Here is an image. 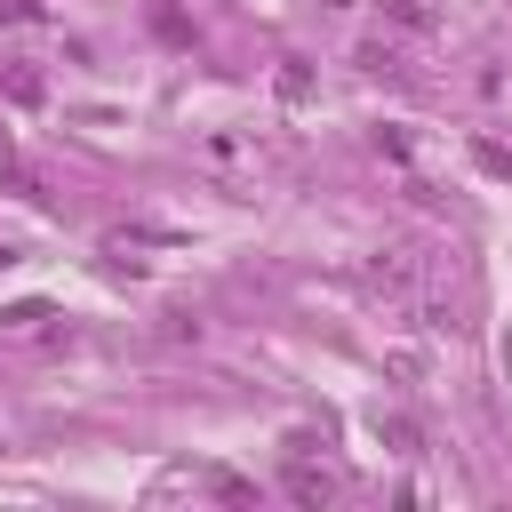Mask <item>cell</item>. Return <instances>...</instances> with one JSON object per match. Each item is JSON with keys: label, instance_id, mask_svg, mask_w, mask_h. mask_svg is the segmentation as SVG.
<instances>
[{"label": "cell", "instance_id": "obj_9", "mask_svg": "<svg viewBox=\"0 0 512 512\" xmlns=\"http://www.w3.org/2000/svg\"><path fill=\"white\" fill-rule=\"evenodd\" d=\"M328 8H344V0H328Z\"/></svg>", "mask_w": 512, "mask_h": 512}, {"label": "cell", "instance_id": "obj_3", "mask_svg": "<svg viewBox=\"0 0 512 512\" xmlns=\"http://www.w3.org/2000/svg\"><path fill=\"white\" fill-rule=\"evenodd\" d=\"M280 488H288L296 504H328V496H336V480H328V472H312V464H288V472H280Z\"/></svg>", "mask_w": 512, "mask_h": 512}, {"label": "cell", "instance_id": "obj_7", "mask_svg": "<svg viewBox=\"0 0 512 512\" xmlns=\"http://www.w3.org/2000/svg\"><path fill=\"white\" fill-rule=\"evenodd\" d=\"M8 96H16V104H40V72L16 64V72H8Z\"/></svg>", "mask_w": 512, "mask_h": 512}, {"label": "cell", "instance_id": "obj_2", "mask_svg": "<svg viewBox=\"0 0 512 512\" xmlns=\"http://www.w3.org/2000/svg\"><path fill=\"white\" fill-rule=\"evenodd\" d=\"M368 280H376L384 296H408V288H416V256H408V248H392V256H376V264H368Z\"/></svg>", "mask_w": 512, "mask_h": 512}, {"label": "cell", "instance_id": "obj_1", "mask_svg": "<svg viewBox=\"0 0 512 512\" xmlns=\"http://www.w3.org/2000/svg\"><path fill=\"white\" fill-rule=\"evenodd\" d=\"M376 16H384L392 32H408V40H432V32H440V16H432L424 0H376Z\"/></svg>", "mask_w": 512, "mask_h": 512}, {"label": "cell", "instance_id": "obj_5", "mask_svg": "<svg viewBox=\"0 0 512 512\" xmlns=\"http://www.w3.org/2000/svg\"><path fill=\"white\" fill-rule=\"evenodd\" d=\"M360 64H368V72H400V48H392V40H368Z\"/></svg>", "mask_w": 512, "mask_h": 512}, {"label": "cell", "instance_id": "obj_6", "mask_svg": "<svg viewBox=\"0 0 512 512\" xmlns=\"http://www.w3.org/2000/svg\"><path fill=\"white\" fill-rule=\"evenodd\" d=\"M280 96L304 104V96H312V72H304V64H280Z\"/></svg>", "mask_w": 512, "mask_h": 512}, {"label": "cell", "instance_id": "obj_8", "mask_svg": "<svg viewBox=\"0 0 512 512\" xmlns=\"http://www.w3.org/2000/svg\"><path fill=\"white\" fill-rule=\"evenodd\" d=\"M0 16L8 24H40V0H0Z\"/></svg>", "mask_w": 512, "mask_h": 512}, {"label": "cell", "instance_id": "obj_4", "mask_svg": "<svg viewBox=\"0 0 512 512\" xmlns=\"http://www.w3.org/2000/svg\"><path fill=\"white\" fill-rule=\"evenodd\" d=\"M472 160H480L496 184H512V152H504V144H488V136H480V144H472Z\"/></svg>", "mask_w": 512, "mask_h": 512}]
</instances>
